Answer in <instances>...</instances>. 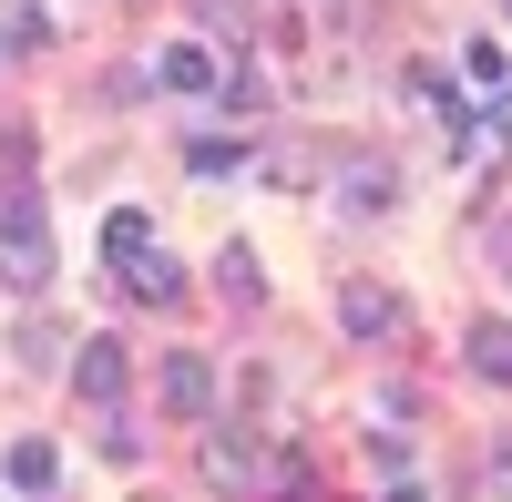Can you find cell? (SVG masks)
I'll return each mask as SVG.
<instances>
[{
    "label": "cell",
    "instance_id": "1",
    "mask_svg": "<svg viewBox=\"0 0 512 502\" xmlns=\"http://www.w3.org/2000/svg\"><path fill=\"white\" fill-rule=\"evenodd\" d=\"M0 287L41 298L52 287V226H41V185H0Z\"/></svg>",
    "mask_w": 512,
    "mask_h": 502
},
{
    "label": "cell",
    "instance_id": "2",
    "mask_svg": "<svg viewBox=\"0 0 512 502\" xmlns=\"http://www.w3.org/2000/svg\"><path fill=\"white\" fill-rule=\"evenodd\" d=\"M195 472H205V492H256V482H277V462H267V441H256V431H205V441H195Z\"/></svg>",
    "mask_w": 512,
    "mask_h": 502
},
{
    "label": "cell",
    "instance_id": "3",
    "mask_svg": "<svg viewBox=\"0 0 512 502\" xmlns=\"http://www.w3.org/2000/svg\"><path fill=\"white\" fill-rule=\"evenodd\" d=\"M390 195H400L390 154H369V144H349V154H338V216H390Z\"/></svg>",
    "mask_w": 512,
    "mask_h": 502
},
{
    "label": "cell",
    "instance_id": "4",
    "mask_svg": "<svg viewBox=\"0 0 512 502\" xmlns=\"http://www.w3.org/2000/svg\"><path fill=\"white\" fill-rule=\"evenodd\" d=\"M72 390H82V400H93L103 421H113V410H123V339H82V359H72Z\"/></svg>",
    "mask_w": 512,
    "mask_h": 502
},
{
    "label": "cell",
    "instance_id": "5",
    "mask_svg": "<svg viewBox=\"0 0 512 502\" xmlns=\"http://www.w3.org/2000/svg\"><path fill=\"white\" fill-rule=\"evenodd\" d=\"M154 82H164V93H226V62L216 52H205V41H164V62H154Z\"/></svg>",
    "mask_w": 512,
    "mask_h": 502
},
{
    "label": "cell",
    "instance_id": "6",
    "mask_svg": "<svg viewBox=\"0 0 512 502\" xmlns=\"http://www.w3.org/2000/svg\"><path fill=\"white\" fill-rule=\"evenodd\" d=\"M164 410H185V421L216 410V369H205L195 349H164Z\"/></svg>",
    "mask_w": 512,
    "mask_h": 502
},
{
    "label": "cell",
    "instance_id": "7",
    "mask_svg": "<svg viewBox=\"0 0 512 502\" xmlns=\"http://www.w3.org/2000/svg\"><path fill=\"white\" fill-rule=\"evenodd\" d=\"M390 318H400V298H390V287H369V277H349V287H338V328H349V339H379Z\"/></svg>",
    "mask_w": 512,
    "mask_h": 502
},
{
    "label": "cell",
    "instance_id": "8",
    "mask_svg": "<svg viewBox=\"0 0 512 502\" xmlns=\"http://www.w3.org/2000/svg\"><path fill=\"white\" fill-rule=\"evenodd\" d=\"M461 349H472L482 380H502V390H512V318H472V339H461Z\"/></svg>",
    "mask_w": 512,
    "mask_h": 502
},
{
    "label": "cell",
    "instance_id": "9",
    "mask_svg": "<svg viewBox=\"0 0 512 502\" xmlns=\"http://www.w3.org/2000/svg\"><path fill=\"white\" fill-rule=\"evenodd\" d=\"M103 257H123V267L154 257V216H144V205H113V216H103Z\"/></svg>",
    "mask_w": 512,
    "mask_h": 502
},
{
    "label": "cell",
    "instance_id": "10",
    "mask_svg": "<svg viewBox=\"0 0 512 502\" xmlns=\"http://www.w3.org/2000/svg\"><path fill=\"white\" fill-rule=\"evenodd\" d=\"M216 287H226L236 308H256V298H267V267H256V246H246V236H236L226 257H216Z\"/></svg>",
    "mask_w": 512,
    "mask_h": 502
},
{
    "label": "cell",
    "instance_id": "11",
    "mask_svg": "<svg viewBox=\"0 0 512 502\" xmlns=\"http://www.w3.org/2000/svg\"><path fill=\"white\" fill-rule=\"evenodd\" d=\"M0 472H11L21 492H52V472H62V451H52V441H11V451H0Z\"/></svg>",
    "mask_w": 512,
    "mask_h": 502
},
{
    "label": "cell",
    "instance_id": "12",
    "mask_svg": "<svg viewBox=\"0 0 512 502\" xmlns=\"http://www.w3.org/2000/svg\"><path fill=\"white\" fill-rule=\"evenodd\" d=\"M123 287H134V298H154V308H164V298H185V267H175V257H164V246H154V257H134V267H123Z\"/></svg>",
    "mask_w": 512,
    "mask_h": 502
},
{
    "label": "cell",
    "instance_id": "13",
    "mask_svg": "<svg viewBox=\"0 0 512 502\" xmlns=\"http://www.w3.org/2000/svg\"><path fill=\"white\" fill-rule=\"evenodd\" d=\"M226 113H246V123L267 113V72H256V62H236V72H226Z\"/></svg>",
    "mask_w": 512,
    "mask_h": 502
},
{
    "label": "cell",
    "instance_id": "14",
    "mask_svg": "<svg viewBox=\"0 0 512 502\" xmlns=\"http://www.w3.org/2000/svg\"><path fill=\"white\" fill-rule=\"evenodd\" d=\"M410 93L431 103V113H451V123H461V93H451V72H431V62H410Z\"/></svg>",
    "mask_w": 512,
    "mask_h": 502
},
{
    "label": "cell",
    "instance_id": "15",
    "mask_svg": "<svg viewBox=\"0 0 512 502\" xmlns=\"http://www.w3.org/2000/svg\"><path fill=\"white\" fill-rule=\"evenodd\" d=\"M461 72H472L482 93H502V82H512V62H502V41H472V52H461Z\"/></svg>",
    "mask_w": 512,
    "mask_h": 502
},
{
    "label": "cell",
    "instance_id": "16",
    "mask_svg": "<svg viewBox=\"0 0 512 502\" xmlns=\"http://www.w3.org/2000/svg\"><path fill=\"white\" fill-rule=\"evenodd\" d=\"M185 164H195V175H236V164H246V144H216V134H205Z\"/></svg>",
    "mask_w": 512,
    "mask_h": 502
},
{
    "label": "cell",
    "instance_id": "17",
    "mask_svg": "<svg viewBox=\"0 0 512 502\" xmlns=\"http://www.w3.org/2000/svg\"><path fill=\"white\" fill-rule=\"evenodd\" d=\"M482 492H492V502H512V462H482Z\"/></svg>",
    "mask_w": 512,
    "mask_h": 502
},
{
    "label": "cell",
    "instance_id": "18",
    "mask_svg": "<svg viewBox=\"0 0 512 502\" xmlns=\"http://www.w3.org/2000/svg\"><path fill=\"white\" fill-rule=\"evenodd\" d=\"M379 502H431V492H420V482H390V492H379Z\"/></svg>",
    "mask_w": 512,
    "mask_h": 502
},
{
    "label": "cell",
    "instance_id": "19",
    "mask_svg": "<svg viewBox=\"0 0 512 502\" xmlns=\"http://www.w3.org/2000/svg\"><path fill=\"white\" fill-rule=\"evenodd\" d=\"M277 502H328V492H318V482H308V492H277Z\"/></svg>",
    "mask_w": 512,
    "mask_h": 502
},
{
    "label": "cell",
    "instance_id": "20",
    "mask_svg": "<svg viewBox=\"0 0 512 502\" xmlns=\"http://www.w3.org/2000/svg\"><path fill=\"white\" fill-rule=\"evenodd\" d=\"M502 21H512V0H502Z\"/></svg>",
    "mask_w": 512,
    "mask_h": 502
}]
</instances>
